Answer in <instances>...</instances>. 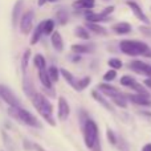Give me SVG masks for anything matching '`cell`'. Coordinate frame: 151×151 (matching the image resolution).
<instances>
[{
	"instance_id": "obj_1",
	"label": "cell",
	"mask_w": 151,
	"mask_h": 151,
	"mask_svg": "<svg viewBox=\"0 0 151 151\" xmlns=\"http://www.w3.org/2000/svg\"><path fill=\"white\" fill-rule=\"evenodd\" d=\"M119 49L127 56H145L151 58V48L146 42L139 40H122L119 42Z\"/></svg>"
},
{
	"instance_id": "obj_2",
	"label": "cell",
	"mask_w": 151,
	"mask_h": 151,
	"mask_svg": "<svg viewBox=\"0 0 151 151\" xmlns=\"http://www.w3.org/2000/svg\"><path fill=\"white\" fill-rule=\"evenodd\" d=\"M31 99H32V104H33L35 109L40 113V115H41L50 126H56L55 118H53V115H52L53 105L48 101L47 97H44L41 93H33L31 96Z\"/></svg>"
},
{
	"instance_id": "obj_3",
	"label": "cell",
	"mask_w": 151,
	"mask_h": 151,
	"mask_svg": "<svg viewBox=\"0 0 151 151\" xmlns=\"http://www.w3.org/2000/svg\"><path fill=\"white\" fill-rule=\"evenodd\" d=\"M8 113H9L11 117H13L15 119L20 121V122H23L24 125H28V126H32V127H41V123H40V121L37 119L36 117H35L32 113H29L28 110L23 109L21 106L19 107H13V106H9V109H8Z\"/></svg>"
},
{
	"instance_id": "obj_4",
	"label": "cell",
	"mask_w": 151,
	"mask_h": 151,
	"mask_svg": "<svg viewBox=\"0 0 151 151\" xmlns=\"http://www.w3.org/2000/svg\"><path fill=\"white\" fill-rule=\"evenodd\" d=\"M99 141L98 138V126L93 119H86L83 123V142L88 149H93L94 145Z\"/></svg>"
},
{
	"instance_id": "obj_5",
	"label": "cell",
	"mask_w": 151,
	"mask_h": 151,
	"mask_svg": "<svg viewBox=\"0 0 151 151\" xmlns=\"http://www.w3.org/2000/svg\"><path fill=\"white\" fill-rule=\"evenodd\" d=\"M0 98L8 104L9 106H13V107H19L20 106V102H19L17 97L11 91V89L5 85H0Z\"/></svg>"
},
{
	"instance_id": "obj_6",
	"label": "cell",
	"mask_w": 151,
	"mask_h": 151,
	"mask_svg": "<svg viewBox=\"0 0 151 151\" xmlns=\"http://www.w3.org/2000/svg\"><path fill=\"white\" fill-rule=\"evenodd\" d=\"M33 11H27L25 13H23V16L20 17V32L23 35H29L32 25H33Z\"/></svg>"
},
{
	"instance_id": "obj_7",
	"label": "cell",
	"mask_w": 151,
	"mask_h": 151,
	"mask_svg": "<svg viewBox=\"0 0 151 151\" xmlns=\"http://www.w3.org/2000/svg\"><path fill=\"white\" fill-rule=\"evenodd\" d=\"M131 70H134L135 73L146 76V77H151V65L147 63H143L141 60H134L129 64Z\"/></svg>"
},
{
	"instance_id": "obj_8",
	"label": "cell",
	"mask_w": 151,
	"mask_h": 151,
	"mask_svg": "<svg viewBox=\"0 0 151 151\" xmlns=\"http://www.w3.org/2000/svg\"><path fill=\"white\" fill-rule=\"evenodd\" d=\"M126 4H127V7L131 9V12L135 15V17L138 19V20H141L143 24H146V25H149L150 24V20L149 17H147L146 15H145V12L142 11V8L139 7V4H137L135 1H131V0H129V1H126Z\"/></svg>"
},
{
	"instance_id": "obj_9",
	"label": "cell",
	"mask_w": 151,
	"mask_h": 151,
	"mask_svg": "<svg viewBox=\"0 0 151 151\" xmlns=\"http://www.w3.org/2000/svg\"><path fill=\"white\" fill-rule=\"evenodd\" d=\"M57 115H58V119L60 121H66L70 114V107H69V104L66 102V99L64 97H60L58 98V102H57Z\"/></svg>"
},
{
	"instance_id": "obj_10",
	"label": "cell",
	"mask_w": 151,
	"mask_h": 151,
	"mask_svg": "<svg viewBox=\"0 0 151 151\" xmlns=\"http://www.w3.org/2000/svg\"><path fill=\"white\" fill-rule=\"evenodd\" d=\"M126 98H129L133 104L139 105V106H151V99L150 97L143 96V94H127Z\"/></svg>"
},
{
	"instance_id": "obj_11",
	"label": "cell",
	"mask_w": 151,
	"mask_h": 151,
	"mask_svg": "<svg viewBox=\"0 0 151 151\" xmlns=\"http://www.w3.org/2000/svg\"><path fill=\"white\" fill-rule=\"evenodd\" d=\"M86 21H89V23H102V21H110V17H107V16L102 15L101 12L99 13H96L93 12L91 9H86Z\"/></svg>"
},
{
	"instance_id": "obj_12",
	"label": "cell",
	"mask_w": 151,
	"mask_h": 151,
	"mask_svg": "<svg viewBox=\"0 0 151 151\" xmlns=\"http://www.w3.org/2000/svg\"><path fill=\"white\" fill-rule=\"evenodd\" d=\"M50 42H52L53 48H55L57 52H61V50L64 49V40H63V36H61L60 32L55 31L50 35Z\"/></svg>"
},
{
	"instance_id": "obj_13",
	"label": "cell",
	"mask_w": 151,
	"mask_h": 151,
	"mask_svg": "<svg viewBox=\"0 0 151 151\" xmlns=\"http://www.w3.org/2000/svg\"><path fill=\"white\" fill-rule=\"evenodd\" d=\"M111 31L117 35H127L131 32V25L126 21H121V23H117L111 27Z\"/></svg>"
},
{
	"instance_id": "obj_14",
	"label": "cell",
	"mask_w": 151,
	"mask_h": 151,
	"mask_svg": "<svg viewBox=\"0 0 151 151\" xmlns=\"http://www.w3.org/2000/svg\"><path fill=\"white\" fill-rule=\"evenodd\" d=\"M39 78H40V82L42 83V86H44L45 89H53L52 88L53 82H52V80H50L48 70H45V69H39Z\"/></svg>"
},
{
	"instance_id": "obj_15",
	"label": "cell",
	"mask_w": 151,
	"mask_h": 151,
	"mask_svg": "<svg viewBox=\"0 0 151 151\" xmlns=\"http://www.w3.org/2000/svg\"><path fill=\"white\" fill-rule=\"evenodd\" d=\"M60 74L64 77V80L66 81V82L69 83V85L72 86V88L74 89V90H78V86H77V82L78 81H76V78H74V76L70 73V72H68L66 69H64V68H61L60 69Z\"/></svg>"
},
{
	"instance_id": "obj_16",
	"label": "cell",
	"mask_w": 151,
	"mask_h": 151,
	"mask_svg": "<svg viewBox=\"0 0 151 151\" xmlns=\"http://www.w3.org/2000/svg\"><path fill=\"white\" fill-rule=\"evenodd\" d=\"M72 5L74 9H91L96 5V1L94 0H76Z\"/></svg>"
},
{
	"instance_id": "obj_17",
	"label": "cell",
	"mask_w": 151,
	"mask_h": 151,
	"mask_svg": "<svg viewBox=\"0 0 151 151\" xmlns=\"http://www.w3.org/2000/svg\"><path fill=\"white\" fill-rule=\"evenodd\" d=\"M42 35H44V21H42V23H40L39 25L35 28L33 35H32V37H31V44L32 45H36L37 42L40 41V39H41Z\"/></svg>"
},
{
	"instance_id": "obj_18",
	"label": "cell",
	"mask_w": 151,
	"mask_h": 151,
	"mask_svg": "<svg viewBox=\"0 0 151 151\" xmlns=\"http://www.w3.org/2000/svg\"><path fill=\"white\" fill-rule=\"evenodd\" d=\"M23 0H17L13 5V9H12V25L16 27L17 25V21H19V16L21 13V7H23Z\"/></svg>"
},
{
	"instance_id": "obj_19",
	"label": "cell",
	"mask_w": 151,
	"mask_h": 151,
	"mask_svg": "<svg viewBox=\"0 0 151 151\" xmlns=\"http://www.w3.org/2000/svg\"><path fill=\"white\" fill-rule=\"evenodd\" d=\"M70 50L76 55H83V53H91L93 47L91 45H82V44H74L70 47Z\"/></svg>"
},
{
	"instance_id": "obj_20",
	"label": "cell",
	"mask_w": 151,
	"mask_h": 151,
	"mask_svg": "<svg viewBox=\"0 0 151 151\" xmlns=\"http://www.w3.org/2000/svg\"><path fill=\"white\" fill-rule=\"evenodd\" d=\"M86 28L96 35H104V36L107 35V29L101 27L98 23H89V21H86Z\"/></svg>"
},
{
	"instance_id": "obj_21",
	"label": "cell",
	"mask_w": 151,
	"mask_h": 151,
	"mask_svg": "<svg viewBox=\"0 0 151 151\" xmlns=\"http://www.w3.org/2000/svg\"><path fill=\"white\" fill-rule=\"evenodd\" d=\"M98 89H99V90H101L104 94H106V96H109V97H113V96H115V94L119 93V91L117 90V88H114V86L109 85V83H99V85H98Z\"/></svg>"
},
{
	"instance_id": "obj_22",
	"label": "cell",
	"mask_w": 151,
	"mask_h": 151,
	"mask_svg": "<svg viewBox=\"0 0 151 151\" xmlns=\"http://www.w3.org/2000/svg\"><path fill=\"white\" fill-rule=\"evenodd\" d=\"M91 97H93V98L96 99V101L98 102V104H101L104 107H106L107 110H110V111H111V110H113V106L109 104V102L106 101V99L104 98V97L101 96V93H99L98 90H93V91H91Z\"/></svg>"
},
{
	"instance_id": "obj_23",
	"label": "cell",
	"mask_w": 151,
	"mask_h": 151,
	"mask_svg": "<svg viewBox=\"0 0 151 151\" xmlns=\"http://www.w3.org/2000/svg\"><path fill=\"white\" fill-rule=\"evenodd\" d=\"M111 98V101L114 102L115 105H118L119 107H123L125 109L126 106H127V101H126V96H123L122 93H118V94H115V96H113V97H110Z\"/></svg>"
},
{
	"instance_id": "obj_24",
	"label": "cell",
	"mask_w": 151,
	"mask_h": 151,
	"mask_svg": "<svg viewBox=\"0 0 151 151\" xmlns=\"http://www.w3.org/2000/svg\"><path fill=\"white\" fill-rule=\"evenodd\" d=\"M56 17H57L58 23H60L61 25H65L69 20V13L66 9H58L57 13H56Z\"/></svg>"
},
{
	"instance_id": "obj_25",
	"label": "cell",
	"mask_w": 151,
	"mask_h": 151,
	"mask_svg": "<svg viewBox=\"0 0 151 151\" xmlns=\"http://www.w3.org/2000/svg\"><path fill=\"white\" fill-rule=\"evenodd\" d=\"M33 64L37 69H45V65H47L44 56L40 55V53H37V55L33 57Z\"/></svg>"
},
{
	"instance_id": "obj_26",
	"label": "cell",
	"mask_w": 151,
	"mask_h": 151,
	"mask_svg": "<svg viewBox=\"0 0 151 151\" xmlns=\"http://www.w3.org/2000/svg\"><path fill=\"white\" fill-rule=\"evenodd\" d=\"M130 89H133L135 93H138V94H143V96H147V97H150V93H149V90H147L146 88H145V85H142V83H139V82H137L135 81V83H134L133 86H131Z\"/></svg>"
},
{
	"instance_id": "obj_27",
	"label": "cell",
	"mask_w": 151,
	"mask_h": 151,
	"mask_svg": "<svg viewBox=\"0 0 151 151\" xmlns=\"http://www.w3.org/2000/svg\"><path fill=\"white\" fill-rule=\"evenodd\" d=\"M76 36L78 37V39H82V40H89L90 39V35H89V32L86 31V28H83V27H77L74 31Z\"/></svg>"
},
{
	"instance_id": "obj_28",
	"label": "cell",
	"mask_w": 151,
	"mask_h": 151,
	"mask_svg": "<svg viewBox=\"0 0 151 151\" xmlns=\"http://www.w3.org/2000/svg\"><path fill=\"white\" fill-rule=\"evenodd\" d=\"M48 73H49V77H50V80H52L53 83L57 82L58 78H60V70H58L55 65H50L49 68H48Z\"/></svg>"
},
{
	"instance_id": "obj_29",
	"label": "cell",
	"mask_w": 151,
	"mask_h": 151,
	"mask_svg": "<svg viewBox=\"0 0 151 151\" xmlns=\"http://www.w3.org/2000/svg\"><path fill=\"white\" fill-rule=\"evenodd\" d=\"M55 32V20L48 19L44 21V35H52Z\"/></svg>"
},
{
	"instance_id": "obj_30",
	"label": "cell",
	"mask_w": 151,
	"mask_h": 151,
	"mask_svg": "<svg viewBox=\"0 0 151 151\" xmlns=\"http://www.w3.org/2000/svg\"><path fill=\"white\" fill-rule=\"evenodd\" d=\"M29 57H31V49H27L23 55V58H21V70L25 74L27 68H28V63H29Z\"/></svg>"
},
{
	"instance_id": "obj_31",
	"label": "cell",
	"mask_w": 151,
	"mask_h": 151,
	"mask_svg": "<svg viewBox=\"0 0 151 151\" xmlns=\"http://www.w3.org/2000/svg\"><path fill=\"white\" fill-rule=\"evenodd\" d=\"M121 85L122 86H126V88H131V86L135 83V78L131 77V76H122L121 77Z\"/></svg>"
},
{
	"instance_id": "obj_32",
	"label": "cell",
	"mask_w": 151,
	"mask_h": 151,
	"mask_svg": "<svg viewBox=\"0 0 151 151\" xmlns=\"http://www.w3.org/2000/svg\"><path fill=\"white\" fill-rule=\"evenodd\" d=\"M115 78H117V70H115V69H110V70H107L106 73L104 74L105 82H111V81H114Z\"/></svg>"
},
{
	"instance_id": "obj_33",
	"label": "cell",
	"mask_w": 151,
	"mask_h": 151,
	"mask_svg": "<svg viewBox=\"0 0 151 151\" xmlns=\"http://www.w3.org/2000/svg\"><path fill=\"white\" fill-rule=\"evenodd\" d=\"M107 64H109L110 68H111V69H115V70L121 69V68H122V65H123L122 61H121L119 58H110L109 63H107Z\"/></svg>"
},
{
	"instance_id": "obj_34",
	"label": "cell",
	"mask_w": 151,
	"mask_h": 151,
	"mask_svg": "<svg viewBox=\"0 0 151 151\" xmlns=\"http://www.w3.org/2000/svg\"><path fill=\"white\" fill-rule=\"evenodd\" d=\"M89 83H90V77H83L82 80H80L77 82V86H78L77 91H81V90H83V89H86L89 86Z\"/></svg>"
},
{
	"instance_id": "obj_35",
	"label": "cell",
	"mask_w": 151,
	"mask_h": 151,
	"mask_svg": "<svg viewBox=\"0 0 151 151\" xmlns=\"http://www.w3.org/2000/svg\"><path fill=\"white\" fill-rule=\"evenodd\" d=\"M106 137H107V141H109L111 145H118L117 135L114 134V131H113L111 129H107L106 130Z\"/></svg>"
},
{
	"instance_id": "obj_36",
	"label": "cell",
	"mask_w": 151,
	"mask_h": 151,
	"mask_svg": "<svg viewBox=\"0 0 151 151\" xmlns=\"http://www.w3.org/2000/svg\"><path fill=\"white\" fill-rule=\"evenodd\" d=\"M114 9H115V7H114V5H109V7H106V8H105V9L102 11L101 13H102V15H105V16H107V17H109V16L111 15L113 12H114Z\"/></svg>"
},
{
	"instance_id": "obj_37",
	"label": "cell",
	"mask_w": 151,
	"mask_h": 151,
	"mask_svg": "<svg viewBox=\"0 0 151 151\" xmlns=\"http://www.w3.org/2000/svg\"><path fill=\"white\" fill-rule=\"evenodd\" d=\"M143 85L146 86V88H149V89H151V77H149V78H146V80L143 81Z\"/></svg>"
},
{
	"instance_id": "obj_38",
	"label": "cell",
	"mask_w": 151,
	"mask_h": 151,
	"mask_svg": "<svg viewBox=\"0 0 151 151\" xmlns=\"http://www.w3.org/2000/svg\"><path fill=\"white\" fill-rule=\"evenodd\" d=\"M91 151H101V145H99V141L94 145V147L91 149Z\"/></svg>"
},
{
	"instance_id": "obj_39",
	"label": "cell",
	"mask_w": 151,
	"mask_h": 151,
	"mask_svg": "<svg viewBox=\"0 0 151 151\" xmlns=\"http://www.w3.org/2000/svg\"><path fill=\"white\" fill-rule=\"evenodd\" d=\"M142 151H151V143H146L142 147Z\"/></svg>"
},
{
	"instance_id": "obj_40",
	"label": "cell",
	"mask_w": 151,
	"mask_h": 151,
	"mask_svg": "<svg viewBox=\"0 0 151 151\" xmlns=\"http://www.w3.org/2000/svg\"><path fill=\"white\" fill-rule=\"evenodd\" d=\"M33 149L36 150V151H45L41 146H40V145H37V143H33Z\"/></svg>"
},
{
	"instance_id": "obj_41",
	"label": "cell",
	"mask_w": 151,
	"mask_h": 151,
	"mask_svg": "<svg viewBox=\"0 0 151 151\" xmlns=\"http://www.w3.org/2000/svg\"><path fill=\"white\" fill-rule=\"evenodd\" d=\"M48 3H56V1H58V0H47Z\"/></svg>"
}]
</instances>
